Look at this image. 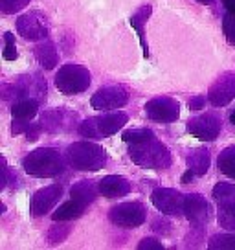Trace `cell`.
<instances>
[{"label": "cell", "instance_id": "35", "mask_svg": "<svg viewBox=\"0 0 235 250\" xmlns=\"http://www.w3.org/2000/svg\"><path fill=\"white\" fill-rule=\"evenodd\" d=\"M196 175L193 171H191V169H188V171L184 173V175H182V182H184V184H189V182H191V180L195 179Z\"/></svg>", "mask_w": 235, "mask_h": 250}, {"label": "cell", "instance_id": "22", "mask_svg": "<svg viewBox=\"0 0 235 250\" xmlns=\"http://www.w3.org/2000/svg\"><path fill=\"white\" fill-rule=\"evenodd\" d=\"M210 167V151L208 149H195L188 156V169L195 173L196 177H202Z\"/></svg>", "mask_w": 235, "mask_h": 250}, {"label": "cell", "instance_id": "13", "mask_svg": "<svg viewBox=\"0 0 235 250\" xmlns=\"http://www.w3.org/2000/svg\"><path fill=\"white\" fill-rule=\"evenodd\" d=\"M63 195V186L61 184H52L35 191V195L32 197V204H30V211L33 217H40L54 208L55 204L59 203V199Z\"/></svg>", "mask_w": 235, "mask_h": 250}, {"label": "cell", "instance_id": "19", "mask_svg": "<svg viewBox=\"0 0 235 250\" xmlns=\"http://www.w3.org/2000/svg\"><path fill=\"white\" fill-rule=\"evenodd\" d=\"M35 57H37V61L42 68H46V70H52L55 68V64H57V50H55V44L54 42H40L39 46L35 48Z\"/></svg>", "mask_w": 235, "mask_h": 250}, {"label": "cell", "instance_id": "31", "mask_svg": "<svg viewBox=\"0 0 235 250\" xmlns=\"http://www.w3.org/2000/svg\"><path fill=\"white\" fill-rule=\"evenodd\" d=\"M70 234V227H54L50 230V234H48V239L50 243H63L66 237Z\"/></svg>", "mask_w": 235, "mask_h": 250}, {"label": "cell", "instance_id": "4", "mask_svg": "<svg viewBox=\"0 0 235 250\" xmlns=\"http://www.w3.org/2000/svg\"><path fill=\"white\" fill-rule=\"evenodd\" d=\"M125 112L116 110V112H105L101 116L86 118L85 122H81L78 127L79 134H83L85 138H103V136H112L116 134L123 125L127 124Z\"/></svg>", "mask_w": 235, "mask_h": 250}, {"label": "cell", "instance_id": "34", "mask_svg": "<svg viewBox=\"0 0 235 250\" xmlns=\"http://www.w3.org/2000/svg\"><path fill=\"white\" fill-rule=\"evenodd\" d=\"M222 4H224V8L228 9V13L235 15V0H222Z\"/></svg>", "mask_w": 235, "mask_h": 250}, {"label": "cell", "instance_id": "37", "mask_svg": "<svg viewBox=\"0 0 235 250\" xmlns=\"http://www.w3.org/2000/svg\"><path fill=\"white\" fill-rule=\"evenodd\" d=\"M196 2H202V4H210L212 0H196Z\"/></svg>", "mask_w": 235, "mask_h": 250}, {"label": "cell", "instance_id": "2", "mask_svg": "<svg viewBox=\"0 0 235 250\" xmlns=\"http://www.w3.org/2000/svg\"><path fill=\"white\" fill-rule=\"evenodd\" d=\"M66 162L78 171H99L107 162V153L92 142H76L66 149Z\"/></svg>", "mask_w": 235, "mask_h": 250}, {"label": "cell", "instance_id": "29", "mask_svg": "<svg viewBox=\"0 0 235 250\" xmlns=\"http://www.w3.org/2000/svg\"><path fill=\"white\" fill-rule=\"evenodd\" d=\"M4 41H6V48H4V59L6 61H15L19 54H17V46H15V37H13V33H9L6 31L4 33Z\"/></svg>", "mask_w": 235, "mask_h": 250}, {"label": "cell", "instance_id": "33", "mask_svg": "<svg viewBox=\"0 0 235 250\" xmlns=\"http://www.w3.org/2000/svg\"><path fill=\"white\" fill-rule=\"evenodd\" d=\"M204 103H206V98H204V96H195V98L189 102V107L198 110V109H202L204 107Z\"/></svg>", "mask_w": 235, "mask_h": 250}, {"label": "cell", "instance_id": "30", "mask_svg": "<svg viewBox=\"0 0 235 250\" xmlns=\"http://www.w3.org/2000/svg\"><path fill=\"white\" fill-rule=\"evenodd\" d=\"M222 31L226 35V41L230 44H235V15L228 13L222 19Z\"/></svg>", "mask_w": 235, "mask_h": 250}, {"label": "cell", "instance_id": "21", "mask_svg": "<svg viewBox=\"0 0 235 250\" xmlns=\"http://www.w3.org/2000/svg\"><path fill=\"white\" fill-rule=\"evenodd\" d=\"M39 109V100L35 98H22L20 102H17L11 109V114L15 120H24V122H30Z\"/></svg>", "mask_w": 235, "mask_h": 250}, {"label": "cell", "instance_id": "7", "mask_svg": "<svg viewBox=\"0 0 235 250\" xmlns=\"http://www.w3.org/2000/svg\"><path fill=\"white\" fill-rule=\"evenodd\" d=\"M145 114H147V118L155 120V122L171 124V122H176L178 116H180V105L173 98L158 96V98H153L151 102H147Z\"/></svg>", "mask_w": 235, "mask_h": 250}, {"label": "cell", "instance_id": "5", "mask_svg": "<svg viewBox=\"0 0 235 250\" xmlns=\"http://www.w3.org/2000/svg\"><path fill=\"white\" fill-rule=\"evenodd\" d=\"M92 76L81 64H74V62H66L63 64L59 72L55 74V86L59 92L66 94V96H74V94L85 92L90 86Z\"/></svg>", "mask_w": 235, "mask_h": 250}, {"label": "cell", "instance_id": "8", "mask_svg": "<svg viewBox=\"0 0 235 250\" xmlns=\"http://www.w3.org/2000/svg\"><path fill=\"white\" fill-rule=\"evenodd\" d=\"M151 201L165 215H180L184 213L186 195H182L180 191L171 189V188H158L153 191Z\"/></svg>", "mask_w": 235, "mask_h": 250}, {"label": "cell", "instance_id": "6", "mask_svg": "<svg viewBox=\"0 0 235 250\" xmlns=\"http://www.w3.org/2000/svg\"><path fill=\"white\" fill-rule=\"evenodd\" d=\"M109 219L119 228H138L145 221V208L140 203H121L110 208Z\"/></svg>", "mask_w": 235, "mask_h": 250}, {"label": "cell", "instance_id": "12", "mask_svg": "<svg viewBox=\"0 0 235 250\" xmlns=\"http://www.w3.org/2000/svg\"><path fill=\"white\" fill-rule=\"evenodd\" d=\"M235 98V74L224 72L215 79V83L210 86L208 100L213 107H224Z\"/></svg>", "mask_w": 235, "mask_h": 250}, {"label": "cell", "instance_id": "27", "mask_svg": "<svg viewBox=\"0 0 235 250\" xmlns=\"http://www.w3.org/2000/svg\"><path fill=\"white\" fill-rule=\"evenodd\" d=\"M123 142L127 144H141V142H147L155 138V133L149 131V129H131V131H125L121 134Z\"/></svg>", "mask_w": 235, "mask_h": 250}, {"label": "cell", "instance_id": "28", "mask_svg": "<svg viewBox=\"0 0 235 250\" xmlns=\"http://www.w3.org/2000/svg\"><path fill=\"white\" fill-rule=\"evenodd\" d=\"M28 4H30V0H0V9H2V13L11 15V13H17L22 8H26Z\"/></svg>", "mask_w": 235, "mask_h": 250}, {"label": "cell", "instance_id": "15", "mask_svg": "<svg viewBox=\"0 0 235 250\" xmlns=\"http://www.w3.org/2000/svg\"><path fill=\"white\" fill-rule=\"evenodd\" d=\"M74 122H76V114H70L66 110H48L40 116V125L48 133L68 131Z\"/></svg>", "mask_w": 235, "mask_h": 250}, {"label": "cell", "instance_id": "26", "mask_svg": "<svg viewBox=\"0 0 235 250\" xmlns=\"http://www.w3.org/2000/svg\"><path fill=\"white\" fill-rule=\"evenodd\" d=\"M208 247L212 250H235V234H217L213 235Z\"/></svg>", "mask_w": 235, "mask_h": 250}, {"label": "cell", "instance_id": "17", "mask_svg": "<svg viewBox=\"0 0 235 250\" xmlns=\"http://www.w3.org/2000/svg\"><path fill=\"white\" fill-rule=\"evenodd\" d=\"M98 191H99V186H96L92 180H81L78 184H74L70 189V197L76 199L78 203L85 204H92L98 197Z\"/></svg>", "mask_w": 235, "mask_h": 250}, {"label": "cell", "instance_id": "9", "mask_svg": "<svg viewBox=\"0 0 235 250\" xmlns=\"http://www.w3.org/2000/svg\"><path fill=\"white\" fill-rule=\"evenodd\" d=\"M188 133L202 142L215 140L220 133V118L213 112H206L202 116L191 118L188 122Z\"/></svg>", "mask_w": 235, "mask_h": 250}, {"label": "cell", "instance_id": "32", "mask_svg": "<svg viewBox=\"0 0 235 250\" xmlns=\"http://www.w3.org/2000/svg\"><path fill=\"white\" fill-rule=\"evenodd\" d=\"M138 249H140V250H162V249H164V245L158 241V239L145 237V239H141V241H140Z\"/></svg>", "mask_w": 235, "mask_h": 250}, {"label": "cell", "instance_id": "10", "mask_svg": "<svg viewBox=\"0 0 235 250\" xmlns=\"http://www.w3.org/2000/svg\"><path fill=\"white\" fill-rule=\"evenodd\" d=\"M129 102V92L123 86H105L90 98V105L98 110L121 109Z\"/></svg>", "mask_w": 235, "mask_h": 250}, {"label": "cell", "instance_id": "24", "mask_svg": "<svg viewBox=\"0 0 235 250\" xmlns=\"http://www.w3.org/2000/svg\"><path fill=\"white\" fill-rule=\"evenodd\" d=\"M219 169L230 179H235V146L226 147L219 155Z\"/></svg>", "mask_w": 235, "mask_h": 250}, {"label": "cell", "instance_id": "14", "mask_svg": "<svg viewBox=\"0 0 235 250\" xmlns=\"http://www.w3.org/2000/svg\"><path fill=\"white\" fill-rule=\"evenodd\" d=\"M184 215L195 228H200L208 223L210 219V206L206 199L198 193L186 195V204H184Z\"/></svg>", "mask_w": 235, "mask_h": 250}, {"label": "cell", "instance_id": "25", "mask_svg": "<svg viewBox=\"0 0 235 250\" xmlns=\"http://www.w3.org/2000/svg\"><path fill=\"white\" fill-rule=\"evenodd\" d=\"M219 225L235 232V203L219 206Z\"/></svg>", "mask_w": 235, "mask_h": 250}, {"label": "cell", "instance_id": "1", "mask_svg": "<svg viewBox=\"0 0 235 250\" xmlns=\"http://www.w3.org/2000/svg\"><path fill=\"white\" fill-rule=\"evenodd\" d=\"M22 167L24 171L28 173V175H32V177L50 179V177H57L59 173H63L64 158L55 149L40 147L24 156Z\"/></svg>", "mask_w": 235, "mask_h": 250}, {"label": "cell", "instance_id": "16", "mask_svg": "<svg viewBox=\"0 0 235 250\" xmlns=\"http://www.w3.org/2000/svg\"><path fill=\"white\" fill-rule=\"evenodd\" d=\"M99 193H103V197L107 199H118V197H125L131 191V182L125 177L119 175H107L103 177L99 182Z\"/></svg>", "mask_w": 235, "mask_h": 250}, {"label": "cell", "instance_id": "36", "mask_svg": "<svg viewBox=\"0 0 235 250\" xmlns=\"http://www.w3.org/2000/svg\"><path fill=\"white\" fill-rule=\"evenodd\" d=\"M230 122H232V124L235 125V110L232 112V114H230Z\"/></svg>", "mask_w": 235, "mask_h": 250}, {"label": "cell", "instance_id": "18", "mask_svg": "<svg viewBox=\"0 0 235 250\" xmlns=\"http://www.w3.org/2000/svg\"><path fill=\"white\" fill-rule=\"evenodd\" d=\"M149 15H151V4H143V6L131 17V26L136 30L138 37H140V42H141V48H143V55H145V57H149V48H147V42H145V31H143V26H145V22H147Z\"/></svg>", "mask_w": 235, "mask_h": 250}, {"label": "cell", "instance_id": "23", "mask_svg": "<svg viewBox=\"0 0 235 250\" xmlns=\"http://www.w3.org/2000/svg\"><path fill=\"white\" fill-rule=\"evenodd\" d=\"M213 199L217 201L219 206L235 203V186L228 184V182H219L217 186L213 188Z\"/></svg>", "mask_w": 235, "mask_h": 250}, {"label": "cell", "instance_id": "11", "mask_svg": "<svg viewBox=\"0 0 235 250\" xmlns=\"http://www.w3.org/2000/svg\"><path fill=\"white\" fill-rule=\"evenodd\" d=\"M17 31L22 35L24 39L39 41L48 35V21L46 17L39 11H30L19 17L17 21Z\"/></svg>", "mask_w": 235, "mask_h": 250}, {"label": "cell", "instance_id": "3", "mask_svg": "<svg viewBox=\"0 0 235 250\" xmlns=\"http://www.w3.org/2000/svg\"><path fill=\"white\" fill-rule=\"evenodd\" d=\"M129 155H131L134 164L141 166V167L167 169L171 166V155H169V151L157 138L141 142V144H133V147L129 149Z\"/></svg>", "mask_w": 235, "mask_h": 250}, {"label": "cell", "instance_id": "20", "mask_svg": "<svg viewBox=\"0 0 235 250\" xmlns=\"http://www.w3.org/2000/svg\"><path fill=\"white\" fill-rule=\"evenodd\" d=\"M85 204L78 203L76 199H70L68 203H63L57 210L54 211V215L52 219L54 221H72V219H78L83 215V211H85Z\"/></svg>", "mask_w": 235, "mask_h": 250}]
</instances>
